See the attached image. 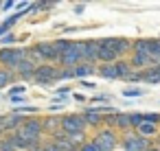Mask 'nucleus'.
<instances>
[{"label": "nucleus", "instance_id": "nucleus-1", "mask_svg": "<svg viewBox=\"0 0 160 151\" xmlns=\"http://www.w3.org/2000/svg\"><path fill=\"white\" fill-rule=\"evenodd\" d=\"M44 131V125H42V120H38V118H29V120H24V125L16 131L18 136H22L24 140H29L31 144H38V138H40V134Z\"/></svg>", "mask_w": 160, "mask_h": 151}, {"label": "nucleus", "instance_id": "nucleus-2", "mask_svg": "<svg viewBox=\"0 0 160 151\" xmlns=\"http://www.w3.org/2000/svg\"><path fill=\"white\" fill-rule=\"evenodd\" d=\"M24 57H27V48H2L0 51V64L5 66V70L18 68V64Z\"/></svg>", "mask_w": 160, "mask_h": 151}, {"label": "nucleus", "instance_id": "nucleus-3", "mask_svg": "<svg viewBox=\"0 0 160 151\" xmlns=\"http://www.w3.org/2000/svg\"><path fill=\"white\" fill-rule=\"evenodd\" d=\"M92 142L97 144V149H99V151H114V149H116V144H118L116 134H114L112 129H103V131H99V134H97V138H94Z\"/></svg>", "mask_w": 160, "mask_h": 151}, {"label": "nucleus", "instance_id": "nucleus-4", "mask_svg": "<svg viewBox=\"0 0 160 151\" xmlns=\"http://www.w3.org/2000/svg\"><path fill=\"white\" fill-rule=\"evenodd\" d=\"M83 127H86L83 116L72 114V116H64V118H62V131H64L66 136H68V134H83Z\"/></svg>", "mask_w": 160, "mask_h": 151}, {"label": "nucleus", "instance_id": "nucleus-5", "mask_svg": "<svg viewBox=\"0 0 160 151\" xmlns=\"http://www.w3.org/2000/svg\"><path fill=\"white\" fill-rule=\"evenodd\" d=\"M59 61H62V66L75 70V68L81 64V51H79V44H70V48H68L66 53H62Z\"/></svg>", "mask_w": 160, "mask_h": 151}, {"label": "nucleus", "instance_id": "nucleus-6", "mask_svg": "<svg viewBox=\"0 0 160 151\" xmlns=\"http://www.w3.org/2000/svg\"><path fill=\"white\" fill-rule=\"evenodd\" d=\"M79 51H81V61L90 66L99 59V42H79Z\"/></svg>", "mask_w": 160, "mask_h": 151}, {"label": "nucleus", "instance_id": "nucleus-7", "mask_svg": "<svg viewBox=\"0 0 160 151\" xmlns=\"http://www.w3.org/2000/svg\"><path fill=\"white\" fill-rule=\"evenodd\" d=\"M57 68H53V66H48V64H42V66H38L35 68V81L38 83H53V81H57Z\"/></svg>", "mask_w": 160, "mask_h": 151}, {"label": "nucleus", "instance_id": "nucleus-8", "mask_svg": "<svg viewBox=\"0 0 160 151\" xmlns=\"http://www.w3.org/2000/svg\"><path fill=\"white\" fill-rule=\"evenodd\" d=\"M149 147H151L149 140L142 138V136H129V138L123 140V149H125V151H145V149H149Z\"/></svg>", "mask_w": 160, "mask_h": 151}, {"label": "nucleus", "instance_id": "nucleus-9", "mask_svg": "<svg viewBox=\"0 0 160 151\" xmlns=\"http://www.w3.org/2000/svg\"><path fill=\"white\" fill-rule=\"evenodd\" d=\"M105 44L116 53V57H118V55H123L125 51H129V46H132V42H129V40H123V37H108V40H105Z\"/></svg>", "mask_w": 160, "mask_h": 151}, {"label": "nucleus", "instance_id": "nucleus-10", "mask_svg": "<svg viewBox=\"0 0 160 151\" xmlns=\"http://www.w3.org/2000/svg\"><path fill=\"white\" fill-rule=\"evenodd\" d=\"M24 116L22 114H18V112H13V114H9V116H5L2 118V129H20L22 125H24Z\"/></svg>", "mask_w": 160, "mask_h": 151}, {"label": "nucleus", "instance_id": "nucleus-11", "mask_svg": "<svg viewBox=\"0 0 160 151\" xmlns=\"http://www.w3.org/2000/svg\"><path fill=\"white\" fill-rule=\"evenodd\" d=\"M99 59H101L103 64H112V61L116 59V53L105 44V40H99Z\"/></svg>", "mask_w": 160, "mask_h": 151}, {"label": "nucleus", "instance_id": "nucleus-12", "mask_svg": "<svg viewBox=\"0 0 160 151\" xmlns=\"http://www.w3.org/2000/svg\"><path fill=\"white\" fill-rule=\"evenodd\" d=\"M38 51H40V55H42L44 59H59V57H62V55L57 53L55 44H38Z\"/></svg>", "mask_w": 160, "mask_h": 151}, {"label": "nucleus", "instance_id": "nucleus-13", "mask_svg": "<svg viewBox=\"0 0 160 151\" xmlns=\"http://www.w3.org/2000/svg\"><path fill=\"white\" fill-rule=\"evenodd\" d=\"M140 79L147 81V83H160V66L142 70V72H140Z\"/></svg>", "mask_w": 160, "mask_h": 151}, {"label": "nucleus", "instance_id": "nucleus-14", "mask_svg": "<svg viewBox=\"0 0 160 151\" xmlns=\"http://www.w3.org/2000/svg\"><path fill=\"white\" fill-rule=\"evenodd\" d=\"M147 64H151V57L149 55H142V53H134V57L129 61V66H134V68H142Z\"/></svg>", "mask_w": 160, "mask_h": 151}, {"label": "nucleus", "instance_id": "nucleus-15", "mask_svg": "<svg viewBox=\"0 0 160 151\" xmlns=\"http://www.w3.org/2000/svg\"><path fill=\"white\" fill-rule=\"evenodd\" d=\"M149 57L160 64V40H149Z\"/></svg>", "mask_w": 160, "mask_h": 151}, {"label": "nucleus", "instance_id": "nucleus-16", "mask_svg": "<svg viewBox=\"0 0 160 151\" xmlns=\"http://www.w3.org/2000/svg\"><path fill=\"white\" fill-rule=\"evenodd\" d=\"M99 75L105 77V79H118V72H116V66H114V64H105V66L99 70Z\"/></svg>", "mask_w": 160, "mask_h": 151}, {"label": "nucleus", "instance_id": "nucleus-17", "mask_svg": "<svg viewBox=\"0 0 160 151\" xmlns=\"http://www.w3.org/2000/svg\"><path fill=\"white\" fill-rule=\"evenodd\" d=\"M134 53L149 55V40H136V42H134Z\"/></svg>", "mask_w": 160, "mask_h": 151}, {"label": "nucleus", "instance_id": "nucleus-18", "mask_svg": "<svg viewBox=\"0 0 160 151\" xmlns=\"http://www.w3.org/2000/svg\"><path fill=\"white\" fill-rule=\"evenodd\" d=\"M83 120H86V123H90V125H101V123H103V118H101L97 112H92V110H88V112H86Z\"/></svg>", "mask_w": 160, "mask_h": 151}, {"label": "nucleus", "instance_id": "nucleus-19", "mask_svg": "<svg viewBox=\"0 0 160 151\" xmlns=\"http://www.w3.org/2000/svg\"><path fill=\"white\" fill-rule=\"evenodd\" d=\"M138 131H140L142 138H149V136L156 134V125H151V123H142V125L138 127Z\"/></svg>", "mask_w": 160, "mask_h": 151}, {"label": "nucleus", "instance_id": "nucleus-20", "mask_svg": "<svg viewBox=\"0 0 160 151\" xmlns=\"http://www.w3.org/2000/svg\"><path fill=\"white\" fill-rule=\"evenodd\" d=\"M88 75H94V68H92L90 64L77 66V68H75V77H88Z\"/></svg>", "mask_w": 160, "mask_h": 151}, {"label": "nucleus", "instance_id": "nucleus-21", "mask_svg": "<svg viewBox=\"0 0 160 151\" xmlns=\"http://www.w3.org/2000/svg\"><path fill=\"white\" fill-rule=\"evenodd\" d=\"M114 66H116L118 79H121V77H129V64H125V61H116Z\"/></svg>", "mask_w": 160, "mask_h": 151}, {"label": "nucleus", "instance_id": "nucleus-22", "mask_svg": "<svg viewBox=\"0 0 160 151\" xmlns=\"http://www.w3.org/2000/svg\"><path fill=\"white\" fill-rule=\"evenodd\" d=\"M116 127H121V129L132 127V125H129V116H125V114H116Z\"/></svg>", "mask_w": 160, "mask_h": 151}, {"label": "nucleus", "instance_id": "nucleus-23", "mask_svg": "<svg viewBox=\"0 0 160 151\" xmlns=\"http://www.w3.org/2000/svg\"><path fill=\"white\" fill-rule=\"evenodd\" d=\"M27 55L31 57V61H33V64H35V61H44V57L40 55V51H38V48H27ZM35 66H38V64H35Z\"/></svg>", "mask_w": 160, "mask_h": 151}, {"label": "nucleus", "instance_id": "nucleus-24", "mask_svg": "<svg viewBox=\"0 0 160 151\" xmlns=\"http://www.w3.org/2000/svg\"><path fill=\"white\" fill-rule=\"evenodd\" d=\"M70 44H72V42H66V40H57V42H55V48H57V53L62 55V53H66V51L70 48Z\"/></svg>", "mask_w": 160, "mask_h": 151}, {"label": "nucleus", "instance_id": "nucleus-25", "mask_svg": "<svg viewBox=\"0 0 160 151\" xmlns=\"http://www.w3.org/2000/svg\"><path fill=\"white\" fill-rule=\"evenodd\" d=\"M42 125H44V129H55L57 125L62 127V118H46Z\"/></svg>", "mask_w": 160, "mask_h": 151}, {"label": "nucleus", "instance_id": "nucleus-26", "mask_svg": "<svg viewBox=\"0 0 160 151\" xmlns=\"http://www.w3.org/2000/svg\"><path fill=\"white\" fill-rule=\"evenodd\" d=\"M11 81V72L9 70H0V88H5Z\"/></svg>", "mask_w": 160, "mask_h": 151}, {"label": "nucleus", "instance_id": "nucleus-27", "mask_svg": "<svg viewBox=\"0 0 160 151\" xmlns=\"http://www.w3.org/2000/svg\"><path fill=\"white\" fill-rule=\"evenodd\" d=\"M129 125L132 127H140L142 125V114H129Z\"/></svg>", "mask_w": 160, "mask_h": 151}, {"label": "nucleus", "instance_id": "nucleus-28", "mask_svg": "<svg viewBox=\"0 0 160 151\" xmlns=\"http://www.w3.org/2000/svg\"><path fill=\"white\" fill-rule=\"evenodd\" d=\"M160 120V114H142V123H151V125H156Z\"/></svg>", "mask_w": 160, "mask_h": 151}, {"label": "nucleus", "instance_id": "nucleus-29", "mask_svg": "<svg viewBox=\"0 0 160 151\" xmlns=\"http://www.w3.org/2000/svg\"><path fill=\"white\" fill-rule=\"evenodd\" d=\"M142 92L138 90V88H125L123 90V96H140Z\"/></svg>", "mask_w": 160, "mask_h": 151}, {"label": "nucleus", "instance_id": "nucleus-30", "mask_svg": "<svg viewBox=\"0 0 160 151\" xmlns=\"http://www.w3.org/2000/svg\"><path fill=\"white\" fill-rule=\"evenodd\" d=\"M68 140L77 147V142H83V134H68Z\"/></svg>", "mask_w": 160, "mask_h": 151}, {"label": "nucleus", "instance_id": "nucleus-31", "mask_svg": "<svg viewBox=\"0 0 160 151\" xmlns=\"http://www.w3.org/2000/svg\"><path fill=\"white\" fill-rule=\"evenodd\" d=\"M72 77H75V70H70V68H68V70H64V72H59V75H57V79H72Z\"/></svg>", "mask_w": 160, "mask_h": 151}, {"label": "nucleus", "instance_id": "nucleus-32", "mask_svg": "<svg viewBox=\"0 0 160 151\" xmlns=\"http://www.w3.org/2000/svg\"><path fill=\"white\" fill-rule=\"evenodd\" d=\"M81 151H99V149H97L94 142H83V144H81Z\"/></svg>", "mask_w": 160, "mask_h": 151}, {"label": "nucleus", "instance_id": "nucleus-33", "mask_svg": "<svg viewBox=\"0 0 160 151\" xmlns=\"http://www.w3.org/2000/svg\"><path fill=\"white\" fill-rule=\"evenodd\" d=\"M44 151H59V147H57L55 142H51V144H46V147H44Z\"/></svg>", "mask_w": 160, "mask_h": 151}, {"label": "nucleus", "instance_id": "nucleus-34", "mask_svg": "<svg viewBox=\"0 0 160 151\" xmlns=\"http://www.w3.org/2000/svg\"><path fill=\"white\" fill-rule=\"evenodd\" d=\"M13 40H16V37H13V35H5V37H2V44H11V42H13Z\"/></svg>", "mask_w": 160, "mask_h": 151}, {"label": "nucleus", "instance_id": "nucleus-35", "mask_svg": "<svg viewBox=\"0 0 160 151\" xmlns=\"http://www.w3.org/2000/svg\"><path fill=\"white\" fill-rule=\"evenodd\" d=\"M94 101H110V94H99L94 96Z\"/></svg>", "mask_w": 160, "mask_h": 151}, {"label": "nucleus", "instance_id": "nucleus-36", "mask_svg": "<svg viewBox=\"0 0 160 151\" xmlns=\"http://www.w3.org/2000/svg\"><path fill=\"white\" fill-rule=\"evenodd\" d=\"M11 103H24L22 96H11Z\"/></svg>", "mask_w": 160, "mask_h": 151}, {"label": "nucleus", "instance_id": "nucleus-37", "mask_svg": "<svg viewBox=\"0 0 160 151\" xmlns=\"http://www.w3.org/2000/svg\"><path fill=\"white\" fill-rule=\"evenodd\" d=\"M7 31H9V29H7L5 24H0V35H2V37H5V35H7Z\"/></svg>", "mask_w": 160, "mask_h": 151}, {"label": "nucleus", "instance_id": "nucleus-38", "mask_svg": "<svg viewBox=\"0 0 160 151\" xmlns=\"http://www.w3.org/2000/svg\"><path fill=\"white\" fill-rule=\"evenodd\" d=\"M75 13H83V5H77L75 7Z\"/></svg>", "mask_w": 160, "mask_h": 151}, {"label": "nucleus", "instance_id": "nucleus-39", "mask_svg": "<svg viewBox=\"0 0 160 151\" xmlns=\"http://www.w3.org/2000/svg\"><path fill=\"white\" fill-rule=\"evenodd\" d=\"M145 151H160V149H156V147H149V149H145Z\"/></svg>", "mask_w": 160, "mask_h": 151}]
</instances>
